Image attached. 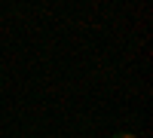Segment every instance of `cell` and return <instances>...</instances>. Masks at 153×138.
Here are the masks:
<instances>
[{
	"instance_id": "1",
	"label": "cell",
	"mask_w": 153,
	"mask_h": 138,
	"mask_svg": "<svg viewBox=\"0 0 153 138\" xmlns=\"http://www.w3.org/2000/svg\"><path fill=\"white\" fill-rule=\"evenodd\" d=\"M110 138H135L132 132H117V135H110Z\"/></svg>"
}]
</instances>
